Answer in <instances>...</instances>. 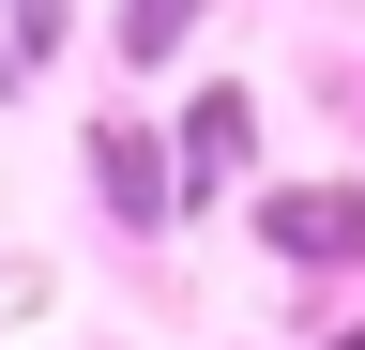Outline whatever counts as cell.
Returning a JSON list of instances; mask_svg holds the SVG:
<instances>
[{
	"label": "cell",
	"instance_id": "2",
	"mask_svg": "<svg viewBox=\"0 0 365 350\" xmlns=\"http://www.w3.org/2000/svg\"><path fill=\"white\" fill-rule=\"evenodd\" d=\"M91 183H107L122 229H153V213H168V168H153V138H137V122H107V138H91Z\"/></svg>",
	"mask_w": 365,
	"mask_h": 350
},
{
	"label": "cell",
	"instance_id": "1",
	"mask_svg": "<svg viewBox=\"0 0 365 350\" xmlns=\"http://www.w3.org/2000/svg\"><path fill=\"white\" fill-rule=\"evenodd\" d=\"M259 229L289 244V259H350V244H365V198H350V183H304V198H274Z\"/></svg>",
	"mask_w": 365,
	"mask_h": 350
}]
</instances>
